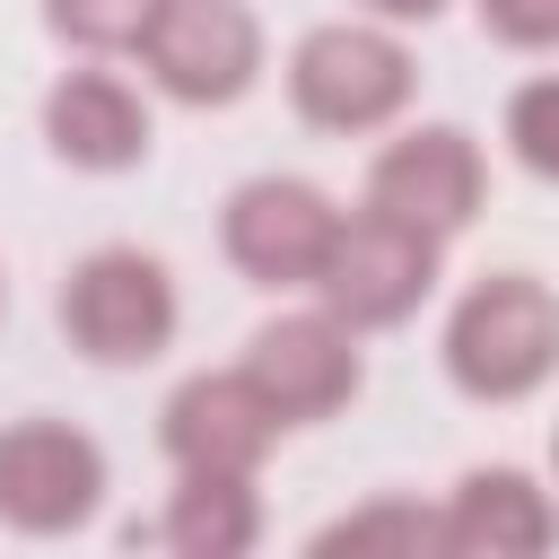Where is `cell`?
Listing matches in <instances>:
<instances>
[{"label": "cell", "mask_w": 559, "mask_h": 559, "mask_svg": "<svg viewBox=\"0 0 559 559\" xmlns=\"http://www.w3.org/2000/svg\"><path fill=\"white\" fill-rule=\"evenodd\" d=\"M437 358H445V384L480 411L533 402L559 376V288L533 280V271H480L454 297Z\"/></svg>", "instance_id": "obj_1"}, {"label": "cell", "mask_w": 559, "mask_h": 559, "mask_svg": "<svg viewBox=\"0 0 559 559\" xmlns=\"http://www.w3.org/2000/svg\"><path fill=\"white\" fill-rule=\"evenodd\" d=\"M411 96H419V61L384 17L306 26L297 52H288V105H297L306 131L367 140V131H393L411 114Z\"/></svg>", "instance_id": "obj_2"}, {"label": "cell", "mask_w": 559, "mask_h": 559, "mask_svg": "<svg viewBox=\"0 0 559 559\" xmlns=\"http://www.w3.org/2000/svg\"><path fill=\"white\" fill-rule=\"evenodd\" d=\"M61 341L87 358V367H148L175 349L183 332V297H175V271L140 245H96L61 271Z\"/></svg>", "instance_id": "obj_3"}, {"label": "cell", "mask_w": 559, "mask_h": 559, "mask_svg": "<svg viewBox=\"0 0 559 559\" xmlns=\"http://www.w3.org/2000/svg\"><path fill=\"white\" fill-rule=\"evenodd\" d=\"M105 489H114V472H105V445L87 428H70L52 411L0 428V533H17V542L87 533Z\"/></svg>", "instance_id": "obj_4"}, {"label": "cell", "mask_w": 559, "mask_h": 559, "mask_svg": "<svg viewBox=\"0 0 559 559\" xmlns=\"http://www.w3.org/2000/svg\"><path fill=\"white\" fill-rule=\"evenodd\" d=\"M262 17L253 0H166L148 44H140V70L166 105H192V114H227L262 87Z\"/></svg>", "instance_id": "obj_5"}, {"label": "cell", "mask_w": 559, "mask_h": 559, "mask_svg": "<svg viewBox=\"0 0 559 559\" xmlns=\"http://www.w3.org/2000/svg\"><path fill=\"white\" fill-rule=\"evenodd\" d=\"M437 262H445V245H437L428 227L358 201V210L341 218V236H332V262H323L314 297H323L349 332H393V323H411V314L428 306Z\"/></svg>", "instance_id": "obj_6"}, {"label": "cell", "mask_w": 559, "mask_h": 559, "mask_svg": "<svg viewBox=\"0 0 559 559\" xmlns=\"http://www.w3.org/2000/svg\"><path fill=\"white\" fill-rule=\"evenodd\" d=\"M341 201L306 175H245L218 210V253L236 262V280L253 288H314L341 236Z\"/></svg>", "instance_id": "obj_7"}, {"label": "cell", "mask_w": 559, "mask_h": 559, "mask_svg": "<svg viewBox=\"0 0 559 559\" xmlns=\"http://www.w3.org/2000/svg\"><path fill=\"white\" fill-rule=\"evenodd\" d=\"M253 384H262V402L288 419V428H323L332 411H349L358 402V384H367V358H358V332L314 297V306H297V314H271L253 341H245V358H236Z\"/></svg>", "instance_id": "obj_8"}, {"label": "cell", "mask_w": 559, "mask_h": 559, "mask_svg": "<svg viewBox=\"0 0 559 559\" xmlns=\"http://www.w3.org/2000/svg\"><path fill=\"white\" fill-rule=\"evenodd\" d=\"M367 201L428 227L437 245H454L489 201V157H480V140L463 122H411L367 157Z\"/></svg>", "instance_id": "obj_9"}, {"label": "cell", "mask_w": 559, "mask_h": 559, "mask_svg": "<svg viewBox=\"0 0 559 559\" xmlns=\"http://www.w3.org/2000/svg\"><path fill=\"white\" fill-rule=\"evenodd\" d=\"M280 411L262 402V384L245 367H201L166 393L157 411V445L175 472H262L280 445Z\"/></svg>", "instance_id": "obj_10"}, {"label": "cell", "mask_w": 559, "mask_h": 559, "mask_svg": "<svg viewBox=\"0 0 559 559\" xmlns=\"http://www.w3.org/2000/svg\"><path fill=\"white\" fill-rule=\"evenodd\" d=\"M44 148L70 166V175H131V166H148V140H157V122H148V96L131 87V79H114V70H61L52 87H44Z\"/></svg>", "instance_id": "obj_11"}, {"label": "cell", "mask_w": 559, "mask_h": 559, "mask_svg": "<svg viewBox=\"0 0 559 559\" xmlns=\"http://www.w3.org/2000/svg\"><path fill=\"white\" fill-rule=\"evenodd\" d=\"M559 550V498L515 463H472L445 489V559H542Z\"/></svg>", "instance_id": "obj_12"}, {"label": "cell", "mask_w": 559, "mask_h": 559, "mask_svg": "<svg viewBox=\"0 0 559 559\" xmlns=\"http://www.w3.org/2000/svg\"><path fill=\"white\" fill-rule=\"evenodd\" d=\"M157 542L175 559H245L262 542V489H253V472H175Z\"/></svg>", "instance_id": "obj_13"}, {"label": "cell", "mask_w": 559, "mask_h": 559, "mask_svg": "<svg viewBox=\"0 0 559 559\" xmlns=\"http://www.w3.org/2000/svg\"><path fill=\"white\" fill-rule=\"evenodd\" d=\"M306 559H445V507H419L402 489L358 498L349 515L306 533Z\"/></svg>", "instance_id": "obj_14"}, {"label": "cell", "mask_w": 559, "mask_h": 559, "mask_svg": "<svg viewBox=\"0 0 559 559\" xmlns=\"http://www.w3.org/2000/svg\"><path fill=\"white\" fill-rule=\"evenodd\" d=\"M157 9H166V0H44V26H52L70 52L105 61V52H140L148 26H157Z\"/></svg>", "instance_id": "obj_15"}, {"label": "cell", "mask_w": 559, "mask_h": 559, "mask_svg": "<svg viewBox=\"0 0 559 559\" xmlns=\"http://www.w3.org/2000/svg\"><path fill=\"white\" fill-rule=\"evenodd\" d=\"M498 131H507V157H515L533 183H559V70L524 79V87L507 96Z\"/></svg>", "instance_id": "obj_16"}, {"label": "cell", "mask_w": 559, "mask_h": 559, "mask_svg": "<svg viewBox=\"0 0 559 559\" xmlns=\"http://www.w3.org/2000/svg\"><path fill=\"white\" fill-rule=\"evenodd\" d=\"M472 17L507 52H559V0H472Z\"/></svg>", "instance_id": "obj_17"}, {"label": "cell", "mask_w": 559, "mask_h": 559, "mask_svg": "<svg viewBox=\"0 0 559 559\" xmlns=\"http://www.w3.org/2000/svg\"><path fill=\"white\" fill-rule=\"evenodd\" d=\"M358 9H367V17H384V26H428L445 0H358Z\"/></svg>", "instance_id": "obj_18"}, {"label": "cell", "mask_w": 559, "mask_h": 559, "mask_svg": "<svg viewBox=\"0 0 559 559\" xmlns=\"http://www.w3.org/2000/svg\"><path fill=\"white\" fill-rule=\"evenodd\" d=\"M550 472H559V428H550Z\"/></svg>", "instance_id": "obj_19"}, {"label": "cell", "mask_w": 559, "mask_h": 559, "mask_svg": "<svg viewBox=\"0 0 559 559\" xmlns=\"http://www.w3.org/2000/svg\"><path fill=\"white\" fill-rule=\"evenodd\" d=\"M0 306H9V288H0Z\"/></svg>", "instance_id": "obj_20"}]
</instances>
